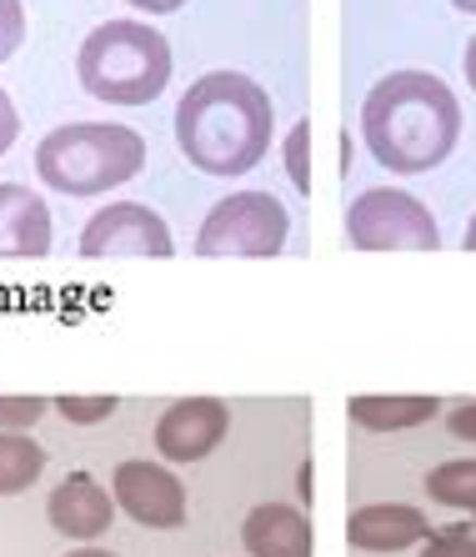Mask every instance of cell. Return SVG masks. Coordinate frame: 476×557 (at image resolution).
<instances>
[{"label": "cell", "mask_w": 476, "mask_h": 557, "mask_svg": "<svg viewBox=\"0 0 476 557\" xmlns=\"http://www.w3.org/2000/svg\"><path fill=\"white\" fill-rule=\"evenodd\" d=\"M361 141L391 176H426L462 141V101L431 71H391L361 101Z\"/></svg>", "instance_id": "cell-1"}, {"label": "cell", "mask_w": 476, "mask_h": 557, "mask_svg": "<svg viewBox=\"0 0 476 557\" xmlns=\"http://www.w3.org/2000/svg\"><path fill=\"white\" fill-rule=\"evenodd\" d=\"M276 106L241 71H206L176 106V146L201 176H246L271 151Z\"/></svg>", "instance_id": "cell-2"}, {"label": "cell", "mask_w": 476, "mask_h": 557, "mask_svg": "<svg viewBox=\"0 0 476 557\" xmlns=\"http://www.w3.org/2000/svg\"><path fill=\"white\" fill-rule=\"evenodd\" d=\"M76 76L105 106H151L171 86V40L146 21H105L80 40Z\"/></svg>", "instance_id": "cell-3"}, {"label": "cell", "mask_w": 476, "mask_h": 557, "mask_svg": "<svg viewBox=\"0 0 476 557\" xmlns=\"http://www.w3.org/2000/svg\"><path fill=\"white\" fill-rule=\"evenodd\" d=\"M146 166L141 131L116 121H76L55 126L36 146V176L61 196H101L111 186H126Z\"/></svg>", "instance_id": "cell-4"}, {"label": "cell", "mask_w": 476, "mask_h": 557, "mask_svg": "<svg viewBox=\"0 0 476 557\" xmlns=\"http://www.w3.org/2000/svg\"><path fill=\"white\" fill-rule=\"evenodd\" d=\"M291 216L271 191H231L206 211L196 257H281Z\"/></svg>", "instance_id": "cell-5"}, {"label": "cell", "mask_w": 476, "mask_h": 557, "mask_svg": "<svg viewBox=\"0 0 476 557\" xmlns=\"http://www.w3.org/2000/svg\"><path fill=\"white\" fill-rule=\"evenodd\" d=\"M347 247L356 251H437V216L397 186H372L347 207Z\"/></svg>", "instance_id": "cell-6"}, {"label": "cell", "mask_w": 476, "mask_h": 557, "mask_svg": "<svg viewBox=\"0 0 476 557\" xmlns=\"http://www.w3.org/2000/svg\"><path fill=\"white\" fill-rule=\"evenodd\" d=\"M176 242H171V226L155 216L146 201H116V207H101L86 221L80 232V257L101 261V257H171Z\"/></svg>", "instance_id": "cell-7"}, {"label": "cell", "mask_w": 476, "mask_h": 557, "mask_svg": "<svg viewBox=\"0 0 476 557\" xmlns=\"http://www.w3.org/2000/svg\"><path fill=\"white\" fill-rule=\"evenodd\" d=\"M111 493H116V507L130 522H141V528H151V532L186 528V512H191L176 472L161 462H146V457H130V462L116 467Z\"/></svg>", "instance_id": "cell-8"}, {"label": "cell", "mask_w": 476, "mask_h": 557, "mask_svg": "<svg viewBox=\"0 0 476 557\" xmlns=\"http://www.w3.org/2000/svg\"><path fill=\"white\" fill-rule=\"evenodd\" d=\"M231 432V412L216 397H180L155 422V453L166 462H206Z\"/></svg>", "instance_id": "cell-9"}, {"label": "cell", "mask_w": 476, "mask_h": 557, "mask_svg": "<svg viewBox=\"0 0 476 557\" xmlns=\"http://www.w3.org/2000/svg\"><path fill=\"white\" fill-rule=\"evenodd\" d=\"M46 518H51V528L61 532V537H71V543H96L101 532H111L116 493H105L90 472H71V478H61L51 503H46Z\"/></svg>", "instance_id": "cell-10"}, {"label": "cell", "mask_w": 476, "mask_h": 557, "mask_svg": "<svg viewBox=\"0 0 476 557\" xmlns=\"http://www.w3.org/2000/svg\"><path fill=\"white\" fill-rule=\"evenodd\" d=\"M431 537V518L412 503H366L347 518V543L356 553H406Z\"/></svg>", "instance_id": "cell-11"}, {"label": "cell", "mask_w": 476, "mask_h": 557, "mask_svg": "<svg viewBox=\"0 0 476 557\" xmlns=\"http://www.w3.org/2000/svg\"><path fill=\"white\" fill-rule=\"evenodd\" d=\"M51 251V207L30 186L0 182V261H26Z\"/></svg>", "instance_id": "cell-12"}, {"label": "cell", "mask_w": 476, "mask_h": 557, "mask_svg": "<svg viewBox=\"0 0 476 557\" xmlns=\"http://www.w3.org/2000/svg\"><path fill=\"white\" fill-rule=\"evenodd\" d=\"M241 543L251 557H311L316 553V532L311 518L291 503H261L246 512Z\"/></svg>", "instance_id": "cell-13"}, {"label": "cell", "mask_w": 476, "mask_h": 557, "mask_svg": "<svg viewBox=\"0 0 476 557\" xmlns=\"http://www.w3.org/2000/svg\"><path fill=\"white\" fill-rule=\"evenodd\" d=\"M441 412L437 397H351L347 417L361 432H406Z\"/></svg>", "instance_id": "cell-14"}, {"label": "cell", "mask_w": 476, "mask_h": 557, "mask_svg": "<svg viewBox=\"0 0 476 557\" xmlns=\"http://www.w3.org/2000/svg\"><path fill=\"white\" fill-rule=\"evenodd\" d=\"M46 472V447L30 432H0V497L26 493Z\"/></svg>", "instance_id": "cell-15"}, {"label": "cell", "mask_w": 476, "mask_h": 557, "mask_svg": "<svg viewBox=\"0 0 476 557\" xmlns=\"http://www.w3.org/2000/svg\"><path fill=\"white\" fill-rule=\"evenodd\" d=\"M426 497L456 512H476V457H451V462L426 472Z\"/></svg>", "instance_id": "cell-16"}, {"label": "cell", "mask_w": 476, "mask_h": 557, "mask_svg": "<svg viewBox=\"0 0 476 557\" xmlns=\"http://www.w3.org/2000/svg\"><path fill=\"white\" fill-rule=\"evenodd\" d=\"M286 171L301 196H311V121H297L286 131Z\"/></svg>", "instance_id": "cell-17"}, {"label": "cell", "mask_w": 476, "mask_h": 557, "mask_svg": "<svg viewBox=\"0 0 476 557\" xmlns=\"http://www.w3.org/2000/svg\"><path fill=\"white\" fill-rule=\"evenodd\" d=\"M55 412H61L71 428H96V422H111V417H116V397H55Z\"/></svg>", "instance_id": "cell-18"}, {"label": "cell", "mask_w": 476, "mask_h": 557, "mask_svg": "<svg viewBox=\"0 0 476 557\" xmlns=\"http://www.w3.org/2000/svg\"><path fill=\"white\" fill-rule=\"evenodd\" d=\"M51 407L46 397H0V432H30Z\"/></svg>", "instance_id": "cell-19"}, {"label": "cell", "mask_w": 476, "mask_h": 557, "mask_svg": "<svg viewBox=\"0 0 476 557\" xmlns=\"http://www.w3.org/2000/svg\"><path fill=\"white\" fill-rule=\"evenodd\" d=\"M21 40H26V11H21V0H0V61H11L21 51Z\"/></svg>", "instance_id": "cell-20"}, {"label": "cell", "mask_w": 476, "mask_h": 557, "mask_svg": "<svg viewBox=\"0 0 476 557\" xmlns=\"http://www.w3.org/2000/svg\"><path fill=\"white\" fill-rule=\"evenodd\" d=\"M422 557H476V537L472 532H431L422 543Z\"/></svg>", "instance_id": "cell-21"}, {"label": "cell", "mask_w": 476, "mask_h": 557, "mask_svg": "<svg viewBox=\"0 0 476 557\" xmlns=\"http://www.w3.org/2000/svg\"><path fill=\"white\" fill-rule=\"evenodd\" d=\"M447 428H451V437L476 442V397H466V403L451 407V412H447Z\"/></svg>", "instance_id": "cell-22"}, {"label": "cell", "mask_w": 476, "mask_h": 557, "mask_svg": "<svg viewBox=\"0 0 476 557\" xmlns=\"http://www.w3.org/2000/svg\"><path fill=\"white\" fill-rule=\"evenodd\" d=\"M15 136H21V116H15V106H11V96L0 91V156L15 146Z\"/></svg>", "instance_id": "cell-23"}, {"label": "cell", "mask_w": 476, "mask_h": 557, "mask_svg": "<svg viewBox=\"0 0 476 557\" xmlns=\"http://www.w3.org/2000/svg\"><path fill=\"white\" fill-rule=\"evenodd\" d=\"M136 11H146V15H171V11H180L186 0H130Z\"/></svg>", "instance_id": "cell-24"}, {"label": "cell", "mask_w": 476, "mask_h": 557, "mask_svg": "<svg viewBox=\"0 0 476 557\" xmlns=\"http://www.w3.org/2000/svg\"><path fill=\"white\" fill-rule=\"evenodd\" d=\"M462 71H466V86L476 91V36L466 40V55H462Z\"/></svg>", "instance_id": "cell-25"}, {"label": "cell", "mask_w": 476, "mask_h": 557, "mask_svg": "<svg viewBox=\"0 0 476 557\" xmlns=\"http://www.w3.org/2000/svg\"><path fill=\"white\" fill-rule=\"evenodd\" d=\"M301 487H297V493H301V503H311V493H316V472H311V462L306 467H301Z\"/></svg>", "instance_id": "cell-26"}, {"label": "cell", "mask_w": 476, "mask_h": 557, "mask_svg": "<svg viewBox=\"0 0 476 557\" xmlns=\"http://www.w3.org/2000/svg\"><path fill=\"white\" fill-rule=\"evenodd\" d=\"M65 557H116V553H105V547H76V553H65Z\"/></svg>", "instance_id": "cell-27"}, {"label": "cell", "mask_w": 476, "mask_h": 557, "mask_svg": "<svg viewBox=\"0 0 476 557\" xmlns=\"http://www.w3.org/2000/svg\"><path fill=\"white\" fill-rule=\"evenodd\" d=\"M462 247H466V251H476V216L466 221V236H462Z\"/></svg>", "instance_id": "cell-28"}, {"label": "cell", "mask_w": 476, "mask_h": 557, "mask_svg": "<svg viewBox=\"0 0 476 557\" xmlns=\"http://www.w3.org/2000/svg\"><path fill=\"white\" fill-rule=\"evenodd\" d=\"M456 11H466V15H476V0H451Z\"/></svg>", "instance_id": "cell-29"}]
</instances>
